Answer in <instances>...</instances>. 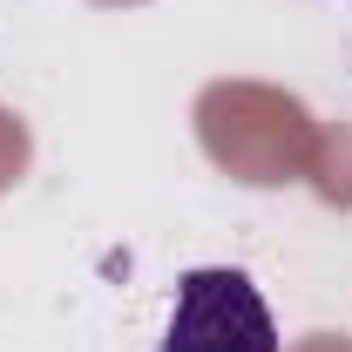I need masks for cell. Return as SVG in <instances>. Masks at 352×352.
I'll return each mask as SVG.
<instances>
[{
	"label": "cell",
	"mask_w": 352,
	"mask_h": 352,
	"mask_svg": "<svg viewBox=\"0 0 352 352\" xmlns=\"http://www.w3.org/2000/svg\"><path fill=\"white\" fill-rule=\"evenodd\" d=\"M156 352H278V325L244 271L204 264V271H183L170 332Z\"/></svg>",
	"instance_id": "obj_1"
}]
</instances>
